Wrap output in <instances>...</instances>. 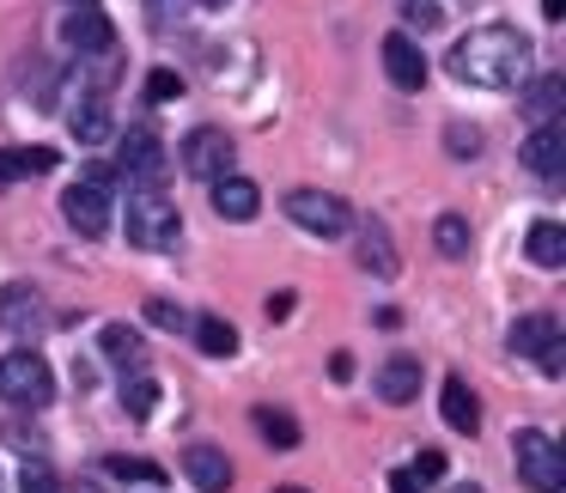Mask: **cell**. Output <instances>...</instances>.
Returning <instances> with one entry per match:
<instances>
[{
  "mask_svg": "<svg viewBox=\"0 0 566 493\" xmlns=\"http://www.w3.org/2000/svg\"><path fill=\"white\" fill-rule=\"evenodd\" d=\"M530 62H536V43L517 25H481V31H469V38H457V50H451V74L463 80V86H481V92L524 86Z\"/></svg>",
  "mask_w": 566,
  "mask_h": 493,
  "instance_id": "obj_1",
  "label": "cell"
},
{
  "mask_svg": "<svg viewBox=\"0 0 566 493\" xmlns=\"http://www.w3.org/2000/svg\"><path fill=\"white\" fill-rule=\"evenodd\" d=\"M184 238V213L165 189H128V244L140 250H177Z\"/></svg>",
  "mask_w": 566,
  "mask_h": 493,
  "instance_id": "obj_2",
  "label": "cell"
},
{
  "mask_svg": "<svg viewBox=\"0 0 566 493\" xmlns=\"http://www.w3.org/2000/svg\"><path fill=\"white\" fill-rule=\"evenodd\" d=\"M512 463H517V481L530 493H560L566 487V451L560 439H548L542 427H524L512 439Z\"/></svg>",
  "mask_w": 566,
  "mask_h": 493,
  "instance_id": "obj_3",
  "label": "cell"
},
{
  "mask_svg": "<svg viewBox=\"0 0 566 493\" xmlns=\"http://www.w3.org/2000/svg\"><path fill=\"white\" fill-rule=\"evenodd\" d=\"M0 402L13 408H50L55 402V371L43 354L19 347V354H0Z\"/></svg>",
  "mask_w": 566,
  "mask_h": 493,
  "instance_id": "obj_4",
  "label": "cell"
},
{
  "mask_svg": "<svg viewBox=\"0 0 566 493\" xmlns=\"http://www.w3.org/2000/svg\"><path fill=\"white\" fill-rule=\"evenodd\" d=\"M281 213L311 238H342L347 225H354V208H347L342 196H329V189H293V196L281 201Z\"/></svg>",
  "mask_w": 566,
  "mask_h": 493,
  "instance_id": "obj_5",
  "label": "cell"
},
{
  "mask_svg": "<svg viewBox=\"0 0 566 493\" xmlns=\"http://www.w3.org/2000/svg\"><path fill=\"white\" fill-rule=\"evenodd\" d=\"M165 140L153 135V128H128L123 135V159H116V171L128 177V189H159L165 183Z\"/></svg>",
  "mask_w": 566,
  "mask_h": 493,
  "instance_id": "obj_6",
  "label": "cell"
},
{
  "mask_svg": "<svg viewBox=\"0 0 566 493\" xmlns=\"http://www.w3.org/2000/svg\"><path fill=\"white\" fill-rule=\"evenodd\" d=\"M177 165H184L189 177H226L232 171V135L226 128H189L184 147H177Z\"/></svg>",
  "mask_w": 566,
  "mask_h": 493,
  "instance_id": "obj_7",
  "label": "cell"
},
{
  "mask_svg": "<svg viewBox=\"0 0 566 493\" xmlns=\"http://www.w3.org/2000/svg\"><path fill=\"white\" fill-rule=\"evenodd\" d=\"M62 220L74 225L80 238H104L111 232V189H98V183H67V196H62Z\"/></svg>",
  "mask_w": 566,
  "mask_h": 493,
  "instance_id": "obj_8",
  "label": "cell"
},
{
  "mask_svg": "<svg viewBox=\"0 0 566 493\" xmlns=\"http://www.w3.org/2000/svg\"><path fill=\"white\" fill-rule=\"evenodd\" d=\"M524 171L530 177H542V183H554V177H566V128L560 123H542L536 135L524 140Z\"/></svg>",
  "mask_w": 566,
  "mask_h": 493,
  "instance_id": "obj_9",
  "label": "cell"
},
{
  "mask_svg": "<svg viewBox=\"0 0 566 493\" xmlns=\"http://www.w3.org/2000/svg\"><path fill=\"white\" fill-rule=\"evenodd\" d=\"M384 74H390L396 92L427 86V55H420V43L408 38V31H390V38H384Z\"/></svg>",
  "mask_w": 566,
  "mask_h": 493,
  "instance_id": "obj_10",
  "label": "cell"
},
{
  "mask_svg": "<svg viewBox=\"0 0 566 493\" xmlns=\"http://www.w3.org/2000/svg\"><path fill=\"white\" fill-rule=\"evenodd\" d=\"M213 213H220V220H232V225H250L262 213V189L250 183V177H238V171L213 177Z\"/></svg>",
  "mask_w": 566,
  "mask_h": 493,
  "instance_id": "obj_11",
  "label": "cell"
},
{
  "mask_svg": "<svg viewBox=\"0 0 566 493\" xmlns=\"http://www.w3.org/2000/svg\"><path fill=\"white\" fill-rule=\"evenodd\" d=\"M62 43L80 50V55H104L116 43V25L98 13V7H74V13L62 19Z\"/></svg>",
  "mask_w": 566,
  "mask_h": 493,
  "instance_id": "obj_12",
  "label": "cell"
},
{
  "mask_svg": "<svg viewBox=\"0 0 566 493\" xmlns=\"http://www.w3.org/2000/svg\"><path fill=\"white\" fill-rule=\"evenodd\" d=\"M371 384H378V402L408 408V402L420 396V359H415V354H390V359L378 366V378H371Z\"/></svg>",
  "mask_w": 566,
  "mask_h": 493,
  "instance_id": "obj_13",
  "label": "cell"
},
{
  "mask_svg": "<svg viewBox=\"0 0 566 493\" xmlns=\"http://www.w3.org/2000/svg\"><path fill=\"white\" fill-rule=\"evenodd\" d=\"M184 475L196 481L201 493H226V487H232V457H226L220 444H189V451H184Z\"/></svg>",
  "mask_w": 566,
  "mask_h": 493,
  "instance_id": "obj_14",
  "label": "cell"
},
{
  "mask_svg": "<svg viewBox=\"0 0 566 493\" xmlns=\"http://www.w3.org/2000/svg\"><path fill=\"white\" fill-rule=\"evenodd\" d=\"M98 347H104V359H111V366L123 371V378L147 371V342H140V329H128V323H104Z\"/></svg>",
  "mask_w": 566,
  "mask_h": 493,
  "instance_id": "obj_15",
  "label": "cell"
},
{
  "mask_svg": "<svg viewBox=\"0 0 566 493\" xmlns=\"http://www.w3.org/2000/svg\"><path fill=\"white\" fill-rule=\"evenodd\" d=\"M38 323H43V298H38V286H25V281L0 286V329L31 335Z\"/></svg>",
  "mask_w": 566,
  "mask_h": 493,
  "instance_id": "obj_16",
  "label": "cell"
},
{
  "mask_svg": "<svg viewBox=\"0 0 566 493\" xmlns=\"http://www.w3.org/2000/svg\"><path fill=\"white\" fill-rule=\"evenodd\" d=\"M560 104H566V80L560 74H542V80H524V116L530 123H560Z\"/></svg>",
  "mask_w": 566,
  "mask_h": 493,
  "instance_id": "obj_17",
  "label": "cell"
},
{
  "mask_svg": "<svg viewBox=\"0 0 566 493\" xmlns=\"http://www.w3.org/2000/svg\"><path fill=\"white\" fill-rule=\"evenodd\" d=\"M67 128H74V140L80 147H104V140H111V104L104 98H80L74 111H67Z\"/></svg>",
  "mask_w": 566,
  "mask_h": 493,
  "instance_id": "obj_18",
  "label": "cell"
},
{
  "mask_svg": "<svg viewBox=\"0 0 566 493\" xmlns=\"http://www.w3.org/2000/svg\"><path fill=\"white\" fill-rule=\"evenodd\" d=\"M505 342H512V354L536 359L548 342H560V323H554L548 311H530V317H517V323H512V335H505Z\"/></svg>",
  "mask_w": 566,
  "mask_h": 493,
  "instance_id": "obj_19",
  "label": "cell"
},
{
  "mask_svg": "<svg viewBox=\"0 0 566 493\" xmlns=\"http://www.w3.org/2000/svg\"><path fill=\"white\" fill-rule=\"evenodd\" d=\"M55 147H13V153H0V189L7 183H25V177H43L55 171Z\"/></svg>",
  "mask_w": 566,
  "mask_h": 493,
  "instance_id": "obj_20",
  "label": "cell"
},
{
  "mask_svg": "<svg viewBox=\"0 0 566 493\" xmlns=\"http://www.w3.org/2000/svg\"><path fill=\"white\" fill-rule=\"evenodd\" d=\"M524 256L536 262V269H560L566 262V225L560 220H536L524 238Z\"/></svg>",
  "mask_w": 566,
  "mask_h": 493,
  "instance_id": "obj_21",
  "label": "cell"
},
{
  "mask_svg": "<svg viewBox=\"0 0 566 493\" xmlns=\"http://www.w3.org/2000/svg\"><path fill=\"white\" fill-rule=\"evenodd\" d=\"M359 269H371L378 281H390V274H396V250H390L384 220H366V225H359Z\"/></svg>",
  "mask_w": 566,
  "mask_h": 493,
  "instance_id": "obj_22",
  "label": "cell"
},
{
  "mask_svg": "<svg viewBox=\"0 0 566 493\" xmlns=\"http://www.w3.org/2000/svg\"><path fill=\"white\" fill-rule=\"evenodd\" d=\"M444 427L451 432H481V402L463 378H444Z\"/></svg>",
  "mask_w": 566,
  "mask_h": 493,
  "instance_id": "obj_23",
  "label": "cell"
},
{
  "mask_svg": "<svg viewBox=\"0 0 566 493\" xmlns=\"http://www.w3.org/2000/svg\"><path fill=\"white\" fill-rule=\"evenodd\" d=\"M189 329H196V347H201L208 359H232V354H238V329H232L226 317H213V311H208V317H196Z\"/></svg>",
  "mask_w": 566,
  "mask_h": 493,
  "instance_id": "obj_24",
  "label": "cell"
},
{
  "mask_svg": "<svg viewBox=\"0 0 566 493\" xmlns=\"http://www.w3.org/2000/svg\"><path fill=\"white\" fill-rule=\"evenodd\" d=\"M432 244H439V256L463 262L469 256V220L463 213H439V220H432Z\"/></svg>",
  "mask_w": 566,
  "mask_h": 493,
  "instance_id": "obj_25",
  "label": "cell"
},
{
  "mask_svg": "<svg viewBox=\"0 0 566 493\" xmlns=\"http://www.w3.org/2000/svg\"><path fill=\"white\" fill-rule=\"evenodd\" d=\"M123 408H128V420H153V408H159V378H147V371L123 378Z\"/></svg>",
  "mask_w": 566,
  "mask_h": 493,
  "instance_id": "obj_26",
  "label": "cell"
},
{
  "mask_svg": "<svg viewBox=\"0 0 566 493\" xmlns=\"http://www.w3.org/2000/svg\"><path fill=\"white\" fill-rule=\"evenodd\" d=\"M250 420H256V432L274 444V451H293V444H298V420L281 415V408H256Z\"/></svg>",
  "mask_w": 566,
  "mask_h": 493,
  "instance_id": "obj_27",
  "label": "cell"
},
{
  "mask_svg": "<svg viewBox=\"0 0 566 493\" xmlns=\"http://www.w3.org/2000/svg\"><path fill=\"white\" fill-rule=\"evenodd\" d=\"M396 13H402V25L420 31V38L444 25V7H439V0H396Z\"/></svg>",
  "mask_w": 566,
  "mask_h": 493,
  "instance_id": "obj_28",
  "label": "cell"
},
{
  "mask_svg": "<svg viewBox=\"0 0 566 493\" xmlns=\"http://www.w3.org/2000/svg\"><path fill=\"white\" fill-rule=\"evenodd\" d=\"M19 493H62V481H55V469L43 463V457H25V475H19Z\"/></svg>",
  "mask_w": 566,
  "mask_h": 493,
  "instance_id": "obj_29",
  "label": "cell"
},
{
  "mask_svg": "<svg viewBox=\"0 0 566 493\" xmlns=\"http://www.w3.org/2000/svg\"><path fill=\"white\" fill-rule=\"evenodd\" d=\"M171 98H184V74L153 67V74H147V104H171Z\"/></svg>",
  "mask_w": 566,
  "mask_h": 493,
  "instance_id": "obj_30",
  "label": "cell"
},
{
  "mask_svg": "<svg viewBox=\"0 0 566 493\" xmlns=\"http://www.w3.org/2000/svg\"><path fill=\"white\" fill-rule=\"evenodd\" d=\"M147 323L153 329H189V311L171 305V298H147Z\"/></svg>",
  "mask_w": 566,
  "mask_h": 493,
  "instance_id": "obj_31",
  "label": "cell"
},
{
  "mask_svg": "<svg viewBox=\"0 0 566 493\" xmlns=\"http://www.w3.org/2000/svg\"><path fill=\"white\" fill-rule=\"evenodd\" d=\"M111 475H123V481H147V487H165V469H159V463H135V457H116Z\"/></svg>",
  "mask_w": 566,
  "mask_h": 493,
  "instance_id": "obj_32",
  "label": "cell"
},
{
  "mask_svg": "<svg viewBox=\"0 0 566 493\" xmlns=\"http://www.w3.org/2000/svg\"><path fill=\"white\" fill-rule=\"evenodd\" d=\"M444 147H451L457 159H469V153H481V128H463V123H451V128H444Z\"/></svg>",
  "mask_w": 566,
  "mask_h": 493,
  "instance_id": "obj_33",
  "label": "cell"
},
{
  "mask_svg": "<svg viewBox=\"0 0 566 493\" xmlns=\"http://www.w3.org/2000/svg\"><path fill=\"white\" fill-rule=\"evenodd\" d=\"M408 475H415L420 487H427V481H439V475H444V457H439V451H420V457H415V469H408Z\"/></svg>",
  "mask_w": 566,
  "mask_h": 493,
  "instance_id": "obj_34",
  "label": "cell"
},
{
  "mask_svg": "<svg viewBox=\"0 0 566 493\" xmlns=\"http://www.w3.org/2000/svg\"><path fill=\"white\" fill-rule=\"evenodd\" d=\"M536 366H542V378H560V371H566V342H548L536 354Z\"/></svg>",
  "mask_w": 566,
  "mask_h": 493,
  "instance_id": "obj_35",
  "label": "cell"
},
{
  "mask_svg": "<svg viewBox=\"0 0 566 493\" xmlns=\"http://www.w3.org/2000/svg\"><path fill=\"white\" fill-rule=\"evenodd\" d=\"M293 305H298V293H274V298H269V317H274V323L293 317Z\"/></svg>",
  "mask_w": 566,
  "mask_h": 493,
  "instance_id": "obj_36",
  "label": "cell"
},
{
  "mask_svg": "<svg viewBox=\"0 0 566 493\" xmlns=\"http://www.w3.org/2000/svg\"><path fill=\"white\" fill-rule=\"evenodd\" d=\"M390 493H427V487H420V481L408 475V469H396V475H390Z\"/></svg>",
  "mask_w": 566,
  "mask_h": 493,
  "instance_id": "obj_37",
  "label": "cell"
},
{
  "mask_svg": "<svg viewBox=\"0 0 566 493\" xmlns=\"http://www.w3.org/2000/svg\"><path fill=\"white\" fill-rule=\"evenodd\" d=\"M542 19H566V0H542Z\"/></svg>",
  "mask_w": 566,
  "mask_h": 493,
  "instance_id": "obj_38",
  "label": "cell"
},
{
  "mask_svg": "<svg viewBox=\"0 0 566 493\" xmlns=\"http://www.w3.org/2000/svg\"><path fill=\"white\" fill-rule=\"evenodd\" d=\"M451 493H481V487H475V481H469V487H451Z\"/></svg>",
  "mask_w": 566,
  "mask_h": 493,
  "instance_id": "obj_39",
  "label": "cell"
},
{
  "mask_svg": "<svg viewBox=\"0 0 566 493\" xmlns=\"http://www.w3.org/2000/svg\"><path fill=\"white\" fill-rule=\"evenodd\" d=\"M274 493H311V487H274Z\"/></svg>",
  "mask_w": 566,
  "mask_h": 493,
  "instance_id": "obj_40",
  "label": "cell"
},
{
  "mask_svg": "<svg viewBox=\"0 0 566 493\" xmlns=\"http://www.w3.org/2000/svg\"><path fill=\"white\" fill-rule=\"evenodd\" d=\"M196 7H226V0H196Z\"/></svg>",
  "mask_w": 566,
  "mask_h": 493,
  "instance_id": "obj_41",
  "label": "cell"
},
{
  "mask_svg": "<svg viewBox=\"0 0 566 493\" xmlns=\"http://www.w3.org/2000/svg\"><path fill=\"white\" fill-rule=\"evenodd\" d=\"M74 7H92V0H74Z\"/></svg>",
  "mask_w": 566,
  "mask_h": 493,
  "instance_id": "obj_42",
  "label": "cell"
},
{
  "mask_svg": "<svg viewBox=\"0 0 566 493\" xmlns=\"http://www.w3.org/2000/svg\"><path fill=\"white\" fill-rule=\"evenodd\" d=\"M0 493H7V481H0Z\"/></svg>",
  "mask_w": 566,
  "mask_h": 493,
  "instance_id": "obj_43",
  "label": "cell"
}]
</instances>
